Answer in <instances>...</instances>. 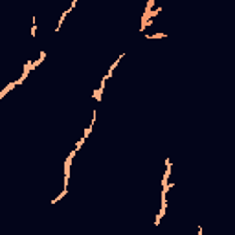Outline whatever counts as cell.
Masks as SVG:
<instances>
[{
	"label": "cell",
	"instance_id": "1",
	"mask_svg": "<svg viewBox=\"0 0 235 235\" xmlns=\"http://www.w3.org/2000/svg\"><path fill=\"white\" fill-rule=\"evenodd\" d=\"M35 33H37V26H35V18H33V26H31V37H35Z\"/></svg>",
	"mask_w": 235,
	"mask_h": 235
}]
</instances>
